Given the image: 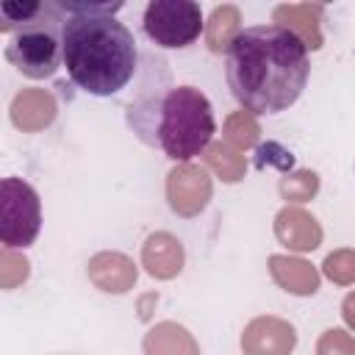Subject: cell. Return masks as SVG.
I'll return each mask as SVG.
<instances>
[{"instance_id":"6da1fadb","label":"cell","mask_w":355,"mask_h":355,"mask_svg":"<svg viewBox=\"0 0 355 355\" xmlns=\"http://www.w3.org/2000/svg\"><path fill=\"white\" fill-rule=\"evenodd\" d=\"M308 72V47L280 25L244 28L225 58L230 94L250 114H277L294 105Z\"/></svg>"},{"instance_id":"7a4b0ae2","label":"cell","mask_w":355,"mask_h":355,"mask_svg":"<svg viewBox=\"0 0 355 355\" xmlns=\"http://www.w3.org/2000/svg\"><path fill=\"white\" fill-rule=\"evenodd\" d=\"M64 67L75 86L94 97L122 92L139 67L133 33L114 14H80L61 22Z\"/></svg>"},{"instance_id":"3957f363","label":"cell","mask_w":355,"mask_h":355,"mask_svg":"<svg viewBox=\"0 0 355 355\" xmlns=\"http://www.w3.org/2000/svg\"><path fill=\"white\" fill-rule=\"evenodd\" d=\"M133 133L166 153L172 161H189L211 147L216 122L208 97L194 86H144L128 108Z\"/></svg>"},{"instance_id":"277c9868","label":"cell","mask_w":355,"mask_h":355,"mask_svg":"<svg viewBox=\"0 0 355 355\" xmlns=\"http://www.w3.org/2000/svg\"><path fill=\"white\" fill-rule=\"evenodd\" d=\"M42 205L31 183L19 178H3L0 183V241L8 250L28 247L39 236Z\"/></svg>"},{"instance_id":"5b68a950","label":"cell","mask_w":355,"mask_h":355,"mask_svg":"<svg viewBox=\"0 0 355 355\" xmlns=\"http://www.w3.org/2000/svg\"><path fill=\"white\" fill-rule=\"evenodd\" d=\"M141 25L158 47H189L202 31V11L194 0H153Z\"/></svg>"},{"instance_id":"8992f818","label":"cell","mask_w":355,"mask_h":355,"mask_svg":"<svg viewBox=\"0 0 355 355\" xmlns=\"http://www.w3.org/2000/svg\"><path fill=\"white\" fill-rule=\"evenodd\" d=\"M6 58L28 78H50L64 61L61 39L42 25L22 28L6 47Z\"/></svg>"},{"instance_id":"52a82bcc","label":"cell","mask_w":355,"mask_h":355,"mask_svg":"<svg viewBox=\"0 0 355 355\" xmlns=\"http://www.w3.org/2000/svg\"><path fill=\"white\" fill-rule=\"evenodd\" d=\"M214 183L208 178L205 169H200L197 164H178L169 178H166V200L169 208L180 216H194L200 214L208 200H211Z\"/></svg>"},{"instance_id":"ba28073f","label":"cell","mask_w":355,"mask_h":355,"mask_svg":"<svg viewBox=\"0 0 355 355\" xmlns=\"http://www.w3.org/2000/svg\"><path fill=\"white\" fill-rule=\"evenodd\" d=\"M297 333L280 316H258L241 333L244 355H291Z\"/></svg>"},{"instance_id":"9c48e42d","label":"cell","mask_w":355,"mask_h":355,"mask_svg":"<svg viewBox=\"0 0 355 355\" xmlns=\"http://www.w3.org/2000/svg\"><path fill=\"white\" fill-rule=\"evenodd\" d=\"M275 236H277L280 244H286L288 250H297V252H311V250H316L322 244L319 222L308 211L291 208V205L277 211V216H275Z\"/></svg>"},{"instance_id":"30bf717a","label":"cell","mask_w":355,"mask_h":355,"mask_svg":"<svg viewBox=\"0 0 355 355\" xmlns=\"http://www.w3.org/2000/svg\"><path fill=\"white\" fill-rule=\"evenodd\" d=\"M89 280L108 294H125L136 283V263L122 252H97L89 261Z\"/></svg>"},{"instance_id":"8fae6325","label":"cell","mask_w":355,"mask_h":355,"mask_svg":"<svg viewBox=\"0 0 355 355\" xmlns=\"http://www.w3.org/2000/svg\"><path fill=\"white\" fill-rule=\"evenodd\" d=\"M322 11L324 8L316 3H283L272 11V17H275V25L294 33L308 50H319L322 47V31H319Z\"/></svg>"},{"instance_id":"7c38bea8","label":"cell","mask_w":355,"mask_h":355,"mask_svg":"<svg viewBox=\"0 0 355 355\" xmlns=\"http://www.w3.org/2000/svg\"><path fill=\"white\" fill-rule=\"evenodd\" d=\"M55 97L50 92L22 89L11 103V122L25 133H36L55 119Z\"/></svg>"},{"instance_id":"4fadbf2b","label":"cell","mask_w":355,"mask_h":355,"mask_svg":"<svg viewBox=\"0 0 355 355\" xmlns=\"http://www.w3.org/2000/svg\"><path fill=\"white\" fill-rule=\"evenodd\" d=\"M141 266L155 280H172L183 269V244L172 233H153L141 247Z\"/></svg>"},{"instance_id":"5bb4252c","label":"cell","mask_w":355,"mask_h":355,"mask_svg":"<svg viewBox=\"0 0 355 355\" xmlns=\"http://www.w3.org/2000/svg\"><path fill=\"white\" fill-rule=\"evenodd\" d=\"M269 275L288 294L308 297V294H313L319 288L316 266H311L308 261L294 258V255H269Z\"/></svg>"},{"instance_id":"9a60e30c","label":"cell","mask_w":355,"mask_h":355,"mask_svg":"<svg viewBox=\"0 0 355 355\" xmlns=\"http://www.w3.org/2000/svg\"><path fill=\"white\" fill-rule=\"evenodd\" d=\"M141 347H144V355H200L194 336L178 322H161L150 327Z\"/></svg>"},{"instance_id":"2e32d148","label":"cell","mask_w":355,"mask_h":355,"mask_svg":"<svg viewBox=\"0 0 355 355\" xmlns=\"http://www.w3.org/2000/svg\"><path fill=\"white\" fill-rule=\"evenodd\" d=\"M241 33V14L236 6L225 3V6H216L208 17V28H205V39H208V47L214 53H227V47L233 44V39Z\"/></svg>"},{"instance_id":"e0dca14e","label":"cell","mask_w":355,"mask_h":355,"mask_svg":"<svg viewBox=\"0 0 355 355\" xmlns=\"http://www.w3.org/2000/svg\"><path fill=\"white\" fill-rule=\"evenodd\" d=\"M205 164L225 180V183H236L244 178L247 172V161L239 150H233L225 139L222 141H211V147L205 150Z\"/></svg>"},{"instance_id":"ac0fdd59","label":"cell","mask_w":355,"mask_h":355,"mask_svg":"<svg viewBox=\"0 0 355 355\" xmlns=\"http://www.w3.org/2000/svg\"><path fill=\"white\" fill-rule=\"evenodd\" d=\"M258 133H261V128H258V122L250 111H236L225 122V141L239 153L250 150L258 141Z\"/></svg>"},{"instance_id":"d6986e66","label":"cell","mask_w":355,"mask_h":355,"mask_svg":"<svg viewBox=\"0 0 355 355\" xmlns=\"http://www.w3.org/2000/svg\"><path fill=\"white\" fill-rule=\"evenodd\" d=\"M47 11L44 3H36V0H8V3H0V31L8 33L14 25H22V28H31L36 25V17Z\"/></svg>"},{"instance_id":"ffe728a7","label":"cell","mask_w":355,"mask_h":355,"mask_svg":"<svg viewBox=\"0 0 355 355\" xmlns=\"http://www.w3.org/2000/svg\"><path fill=\"white\" fill-rule=\"evenodd\" d=\"M277 191L288 202H308L319 191V175L311 172V169H297V172H291L280 180Z\"/></svg>"},{"instance_id":"44dd1931","label":"cell","mask_w":355,"mask_h":355,"mask_svg":"<svg viewBox=\"0 0 355 355\" xmlns=\"http://www.w3.org/2000/svg\"><path fill=\"white\" fill-rule=\"evenodd\" d=\"M322 269H324V275H327L333 283H338V286L355 283V250H336V252H330V255L324 258Z\"/></svg>"},{"instance_id":"7402d4cb","label":"cell","mask_w":355,"mask_h":355,"mask_svg":"<svg viewBox=\"0 0 355 355\" xmlns=\"http://www.w3.org/2000/svg\"><path fill=\"white\" fill-rule=\"evenodd\" d=\"M28 261L22 255H17L14 250L3 247V255H0V286L3 288H14L19 286L25 277H28Z\"/></svg>"},{"instance_id":"603a6c76","label":"cell","mask_w":355,"mask_h":355,"mask_svg":"<svg viewBox=\"0 0 355 355\" xmlns=\"http://www.w3.org/2000/svg\"><path fill=\"white\" fill-rule=\"evenodd\" d=\"M316 355H355V338L338 327L324 330L316 341Z\"/></svg>"},{"instance_id":"cb8c5ba5","label":"cell","mask_w":355,"mask_h":355,"mask_svg":"<svg viewBox=\"0 0 355 355\" xmlns=\"http://www.w3.org/2000/svg\"><path fill=\"white\" fill-rule=\"evenodd\" d=\"M341 316H344V322L355 330V291H349V294L344 297V302H341Z\"/></svg>"}]
</instances>
